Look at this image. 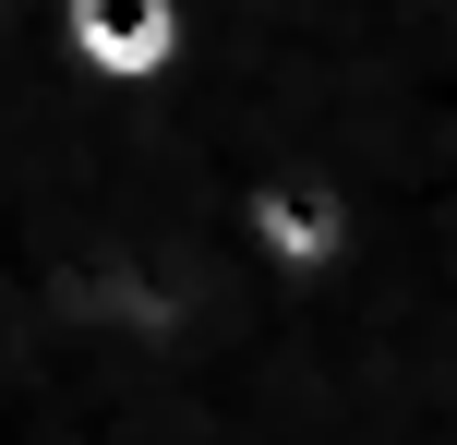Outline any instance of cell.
<instances>
[{
  "label": "cell",
  "mask_w": 457,
  "mask_h": 445,
  "mask_svg": "<svg viewBox=\"0 0 457 445\" xmlns=\"http://www.w3.org/2000/svg\"><path fill=\"white\" fill-rule=\"evenodd\" d=\"M228 229H241V253L265 265L277 289H337L349 265H361V205H349V181H325V169L277 157L265 181L228 205Z\"/></svg>",
  "instance_id": "1"
},
{
  "label": "cell",
  "mask_w": 457,
  "mask_h": 445,
  "mask_svg": "<svg viewBox=\"0 0 457 445\" xmlns=\"http://www.w3.org/2000/svg\"><path fill=\"white\" fill-rule=\"evenodd\" d=\"M61 48L96 96H169L193 72V0H61Z\"/></svg>",
  "instance_id": "2"
}]
</instances>
